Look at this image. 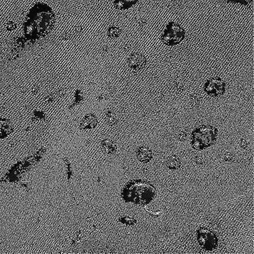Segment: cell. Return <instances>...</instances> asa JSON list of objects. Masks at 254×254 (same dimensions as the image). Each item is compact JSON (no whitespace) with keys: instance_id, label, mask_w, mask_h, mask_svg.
<instances>
[{"instance_id":"cell-5","label":"cell","mask_w":254,"mask_h":254,"mask_svg":"<svg viewBox=\"0 0 254 254\" xmlns=\"http://www.w3.org/2000/svg\"><path fill=\"white\" fill-rule=\"evenodd\" d=\"M197 242L203 249L212 251L218 246V238L208 229L200 228L197 231Z\"/></svg>"},{"instance_id":"cell-3","label":"cell","mask_w":254,"mask_h":254,"mask_svg":"<svg viewBox=\"0 0 254 254\" xmlns=\"http://www.w3.org/2000/svg\"><path fill=\"white\" fill-rule=\"evenodd\" d=\"M218 133V129L213 126H199L191 132L190 145L196 150L207 149L217 142Z\"/></svg>"},{"instance_id":"cell-10","label":"cell","mask_w":254,"mask_h":254,"mask_svg":"<svg viewBox=\"0 0 254 254\" xmlns=\"http://www.w3.org/2000/svg\"><path fill=\"white\" fill-rule=\"evenodd\" d=\"M137 2L138 0H117L114 1V5L117 9L126 10L133 6Z\"/></svg>"},{"instance_id":"cell-9","label":"cell","mask_w":254,"mask_h":254,"mask_svg":"<svg viewBox=\"0 0 254 254\" xmlns=\"http://www.w3.org/2000/svg\"><path fill=\"white\" fill-rule=\"evenodd\" d=\"M97 118L94 114H87V116L85 117L83 120L80 127L83 129H92L97 126Z\"/></svg>"},{"instance_id":"cell-8","label":"cell","mask_w":254,"mask_h":254,"mask_svg":"<svg viewBox=\"0 0 254 254\" xmlns=\"http://www.w3.org/2000/svg\"><path fill=\"white\" fill-rule=\"evenodd\" d=\"M136 156L140 162L147 163L152 159V152L149 148L141 147V148H138L137 149Z\"/></svg>"},{"instance_id":"cell-7","label":"cell","mask_w":254,"mask_h":254,"mask_svg":"<svg viewBox=\"0 0 254 254\" xmlns=\"http://www.w3.org/2000/svg\"><path fill=\"white\" fill-rule=\"evenodd\" d=\"M127 64L131 70L140 72L145 69L147 65V59L144 55L139 53H131L127 59Z\"/></svg>"},{"instance_id":"cell-4","label":"cell","mask_w":254,"mask_h":254,"mask_svg":"<svg viewBox=\"0 0 254 254\" xmlns=\"http://www.w3.org/2000/svg\"><path fill=\"white\" fill-rule=\"evenodd\" d=\"M186 32L180 24L170 22L165 26L162 34V42L169 46L180 44L185 38Z\"/></svg>"},{"instance_id":"cell-11","label":"cell","mask_w":254,"mask_h":254,"mask_svg":"<svg viewBox=\"0 0 254 254\" xmlns=\"http://www.w3.org/2000/svg\"><path fill=\"white\" fill-rule=\"evenodd\" d=\"M167 165L168 167L171 170H176V169H180L181 166V161L177 156L173 155L168 159Z\"/></svg>"},{"instance_id":"cell-13","label":"cell","mask_w":254,"mask_h":254,"mask_svg":"<svg viewBox=\"0 0 254 254\" xmlns=\"http://www.w3.org/2000/svg\"><path fill=\"white\" fill-rule=\"evenodd\" d=\"M107 145H106L105 143H104V146L106 148L107 151H108L109 152H114V149H116V148L114 146V145H111L109 142H107Z\"/></svg>"},{"instance_id":"cell-6","label":"cell","mask_w":254,"mask_h":254,"mask_svg":"<svg viewBox=\"0 0 254 254\" xmlns=\"http://www.w3.org/2000/svg\"><path fill=\"white\" fill-rule=\"evenodd\" d=\"M203 89L210 97L217 98L225 93L226 83L220 77H212L207 80Z\"/></svg>"},{"instance_id":"cell-12","label":"cell","mask_w":254,"mask_h":254,"mask_svg":"<svg viewBox=\"0 0 254 254\" xmlns=\"http://www.w3.org/2000/svg\"><path fill=\"white\" fill-rule=\"evenodd\" d=\"M108 36L109 38H119L120 35L122 33V31L120 28L117 27V26H110L108 29Z\"/></svg>"},{"instance_id":"cell-1","label":"cell","mask_w":254,"mask_h":254,"mask_svg":"<svg viewBox=\"0 0 254 254\" xmlns=\"http://www.w3.org/2000/svg\"><path fill=\"white\" fill-rule=\"evenodd\" d=\"M56 16L46 4L38 3L29 11L23 24V32L29 40L46 36L54 28Z\"/></svg>"},{"instance_id":"cell-2","label":"cell","mask_w":254,"mask_h":254,"mask_svg":"<svg viewBox=\"0 0 254 254\" xmlns=\"http://www.w3.org/2000/svg\"><path fill=\"white\" fill-rule=\"evenodd\" d=\"M156 195V189L152 185L139 180H130L121 191L124 201L137 205H148Z\"/></svg>"}]
</instances>
